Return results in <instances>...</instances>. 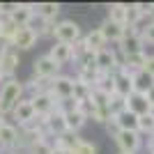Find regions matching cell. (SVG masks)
Instances as JSON below:
<instances>
[{
	"instance_id": "6da1fadb",
	"label": "cell",
	"mask_w": 154,
	"mask_h": 154,
	"mask_svg": "<svg viewBox=\"0 0 154 154\" xmlns=\"http://www.w3.org/2000/svg\"><path fill=\"white\" fill-rule=\"evenodd\" d=\"M23 90H26V85L19 78H7L0 85V113L2 115H12L16 103L23 99Z\"/></svg>"
},
{
	"instance_id": "7a4b0ae2",
	"label": "cell",
	"mask_w": 154,
	"mask_h": 154,
	"mask_svg": "<svg viewBox=\"0 0 154 154\" xmlns=\"http://www.w3.org/2000/svg\"><path fill=\"white\" fill-rule=\"evenodd\" d=\"M53 37H55V42H60V44H69L74 46L78 42V39H83V35H81V28H78L76 21H58L55 23V28H53Z\"/></svg>"
},
{
	"instance_id": "3957f363",
	"label": "cell",
	"mask_w": 154,
	"mask_h": 154,
	"mask_svg": "<svg viewBox=\"0 0 154 154\" xmlns=\"http://www.w3.org/2000/svg\"><path fill=\"white\" fill-rule=\"evenodd\" d=\"M117 51L122 55H131V53H145V39L136 28H127L124 30L122 42L117 44Z\"/></svg>"
},
{
	"instance_id": "277c9868",
	"label": "cell",
	"mask_w": 154,
	"mask_h": 154,
	"mask_svg": "<svg viewBox=\"0 0 154 154\" xmlns=\"http://www.w3.org/2000/svg\"><path fill=\"white\" fill-rule=\"evenodd\" d=\"M37 39H39V35L32 30L30 26L16 28V32H14L12 39H9V46H12L14 51H28V48H32V46L37 44Z\"/></svg>"
},
{
	"instance_id": "5b68a950",
	"label": "cell",
	"mask_w": 154,
	"mask_h": 154,
	"mask_svg": "<svg viewBox=\"0 0 154 154\" xmlns=\"http://www.w3.org/2000/svg\"><path fill=\"white\" fill-rule=\"evenodd\" d=\"M30 101H32V108H35L37 117H48L51 113H55V110H58V99H55L51 92H39V94H32Z\"/></svg>"
},
{
	"instance_id": "8992f818",
	"label": "cell",
	"mask_w": 154,
	"mask_h": 154,
	"mask_svg": "<svg viewBox=\"0 0 154 154\" xmlns=\"http://www.w3.org/2000/svg\"><path fill=\"white\" fill-rule=\"evenodd\" d=\"M60 64H55L48 55H39L35 62H32V74L35 78H44V81H53V78L60 74Z\"/></svg>"
},
{
	"instance_id": "52a82bcc",
	"label": "cell",
	"mask_w": 154,
	"mask_h": 154,
	"mask_svg": "<svg viewBox=\"0 0 154 154\" xmlns=\"http://www.w3.org/2000/svg\"><path fill=\"white\" fill-rule=\"evenodd\" d=\"M51 94L55 97L58 101L74 99V78L64 76V74H58V76L51 81Z\"/></svg>"
},
{
	"instance_id": "ba28073f",
	"label": "cell",
	"mask_w": 154,
	"mask_h": 154,
	"mask_svg": "<svg viewBox=\"0 0 154 154\" xmlns=\"http://www.w3.org/2000/svg\"><path fill=\"white\" fill-rule=\"evenodd\" d=\"M115 143L120 147V152H129V154H136L143 147V138L138 131H120L115 136Z\"/></svg>"
},
{
	"instance_id": "9c48e42d",
	"label": "cell",
	"mask_w": 154,
	"mask_h": 154,
	"mask_svg": "<svg viewBox=\"0 0 154 154\" xmlns=\"http://www.w3.org/2000/svg\"><path fill=\"white\" fill-rule=\"evenodd\" d=\"M113 78H115V94L124 97V99L134 94V74H129L127 69H117Z\"/></svg>"
},
{
	"instance_id": "30bf717a",
	"label": "cell",
	"mask_w": 154,
	"mask_h": 154,
	"mask_svg": "<svg viewBox=\"0 0 154 154\" xmlns=\"http://www.w3.org/2000/svg\"><path fill=\"white\" fill-rule=\"evenodd\" d=\"M44 129H46V136H51V138H58L60 134H64V131H67L64 113L55 110V113H51L48 117H44Z\"/></svg>"
},
{
	"instance_id": "8fae6325",
	"label": "cell",
	"mask_w": 154,
	"mask_h": 154,
	"mask_svg": "<svg viewBox=\"0 0 154 154\" xmlns=\"http://www.w3.org/2000/svg\"><path fill=\"white\" fill-rule=\"evenodd\" d=\"M32 16H35V5H30V2H19V7H16L12 12V16H7V19L14 23V28H26Z\"/></svg>"
},
{
	"instance_id": "7c38bea8",
	"label": "cell",
	"mask_w": 154,
	"mask_h": 154,
	"mask_svg": "<svg viewBox=\"0 0 154 154\" xmlns=\"http://www.w3.org/2000/svg\"><path fill=\"white\" fill-rule=\"evenodd\" d=\"M12 117L19 122V127L32 122V120L37 117V113H35V108H32V101H30V99H21V101L16 103V108L12 110Z\"/></svg>"
},
{
	"instance_id": "4fadbf2b",
	"label": "cell",
	"mask_w": 154,
	"mask_h": 154,
	"mask_svg": "<svg viewBox=\"0 0 154 154\" xmlns=\"http://www.w3.org/2000/svg\"><path fill=\"white\" fill-rule=\"evenodd\" d=\"M19 64H21L19 51H14L12 46L0 55V71H2V76H5V78H12V74L19 69Z\"/></svg>"
},
{
	"instance_id": "5bb4252c",
	"label": "cell",
	"mask_w": 154,
	"mask_h": 154,
	"mask_svg": "<svg viewBox=\"0 0 154 154\" xmlns=\"http://www.w3.org/2000/svg\"><path fill=\"white\" fill-rule=\"evenodd\" d=\"M127 108L131 110V113H136L138 117L147 115V113H154V108L147 101V94H140V92H134V94L127 99Z\"/></svg>"
},
{
	"instance_id": "9a60e30c",
	"label": "cell",
	"mask_w": 154,
	"mask_h": 154,
	"mask_svg": "<svg viewBox=\"0 0 154 154\" xmlns=\"http://www.w3.org/2000/svg\"><path fill=\"white\" fill-rule=\"evenodd\" d=\"M99 30H101L103 39H106V44H120L127 28H124V26H117V23H113V21L106 19L101 26H99Z\"/></svg>"
},
{
	"instance_id": "2e32d148",
	"label": "cell",
	"mask_w": 154,
	"mask_h": 154,
	"mask_svg": "<svg viewBox=\"0 0 154 154\" xmlns=\"http://www.w3.org/2000/svg\"><path fill=\"white\" fill-rule=\"evenodd\" d=\"M46 55H48L55 64H60V67H64L67 62H71V60H74V55H71V46H69V44H60V42H55V44L51 46V51L46 53Z\"/></svg>"
},
{
	"instance_id": "e0dca14e",
	"label": "cell",
	"mask_w": 154,
	"mask_h": 154,
	"mask_svg": "<svg viewBox=\"0 0 154 154\" xmlns=\"http://www.w3.org/2000/svg\"><path fill=\"white\" fill-rule=\"evenodd\" d=\"M19 127L12 122H7L0 127V147H14V145H19Z\"/></svg>"
},
{
	"instance_id": "ac0fdd59",
	"label": "cell",
	"mask_w": 154,
	"mask_h": 154,
	"mask_svg": "<svg viewBox=\"0 0 154 154\" xmlns=\"http://www.w3.org/2000/svg\"><path fill=\"white\" fill-rule=\"evenodd\" d=\"M115 122H117V127H120V131H138L140 117L127 108V110H122L120 115H115Z\"/></svg>"
},
{
	"instance_id": "d6986e66",
	"label": "cell",
	"mask_w": 154,
	"mask_h": 154,
	"mask_svg": "<svg viewBox=\"0 0 154 154\" xmlns=\"http://www.w3.org/2000/svg\"><path fill=\"white\" fill-rule=\"evenodd\" d=\"M145 62H147V53H131V55H124L122 69H127L129 74H138L145 69Z\"/></svg>"
},
{
	"instance_id": "ffe728a7",
	"label": "cell",
	"mask_w": 154,
	"mask_h": 154,
	"mask_svg": "<svg viewBox=\"0 0 154 154\" xmlns=\"http://www.w3.org/2000/svg\"><path fill=\"white\" fill-rule=\"evenodd\" d=\"M81 140H83V138H78V134H74V131H64V134H60L58 138H55V147L71 154V152H74V147H76Z\"/></svg>"
},
{
	"instance_id": "44dd1931",
	"label": "cell",
	"mask_w": 154,
	"mask_h": 154,
	"mask_svg": "<svg viewBox=\"0 0 154 154\" xmlns=\"http://www.w3.org/2000/svg\"><path fill=\"white\" fill-rule=\"evenodd\" d=\"M60 9L62 7L58 2H39V5H35V14L46 21H53V23H55V16L60 14Z\"/></svg>"
},
{
	"instance_id": "7402d4cb",
	"label": "cell",
	"mask_w": 154,
	"mask_h": 154,
	"mask_svg": "<svg viewBox=\"0 0 154 154\" xmlns=\"http://www.w3.org/2000/svg\"><path fill=\"white\" fill-rule=\"evenodd\" d=\"M108 21L127 28V2H113V5H108Z\"/></svg>"
},
{
	"instance_id": "603a6c76",
	"label": "cell",
	"mask_w": 154,
	"mask_h": 154,
	"mask_svg": "<svg viewBox=\"0 0 154 154\" xmlns=\"http://www.w3.org/2000/svg\"><path fill=\"white\" fill-rule=\"evenodd\" d=\"M83 42H85V46H88V48H90V51H101V48H106V39H103V35H101V30H99V28H94V30H90L88 32V35H85L83 37Z\"/></svg>"
},
{
	"instance_id": "cb8c5ba5",
	"label": "cell",
	"mask_w": 154,
	"mask_h": 154,
	"mask_svg": "<svg viewBox=\"0 0 154 154\" xmlns=\"http://www.w3.org/2000/svg\"><path fill=\"white\" fill-rule=\"evenodd\" d=\"M64 122H67V131H74V134H78L81 129L85 127V122H88V117L81 113V110H71V113H67L64 115Z\"/></svg>"
},
{
	"instance_id": "d4e9b609",
	"label": "cell",
	"mask_w": 154,
	"mask_h": 154,
	"mask_svg": "<svg viewBox=\"0 0 154 154\" xmlns=\"http://www.w3.org/2000/svg\"><path fill=\"white\" fill-rule=\"evenodd\" d=\"M154 88V78L145 71H138L134 74V92H140V94H147L149 90Z\"/></svg>"
},
{
	"instance_id": "484cf974",
	"label": "cell",
	"mask_w": 154,
	"mask_h": 154,
	"mask_svg": "<svg viewBox=\"0 0 154 154\" xmlns=\"http://www.w3.org/2000/svg\"><path fill=\"white\" fill-rule=\"evenodd\" d=\"M53 149H55V140H51V136H46L32 143L28 147V154H53Z\"/></svg>"
},
{
	"instance_id": "4316f807",
	"label": "cell",
	"mask_w": 154,
	"mask_h": 154,
	"mask_svg": "<svg viewBox=\"0 0 154 154\" xmlns=\"http://www.w3.org/2000/svg\"><path fill=\"white\" fill-rule=\"evenodd\" d=\"M94 90H101V92H106V94H113V92H115V78H113V74L99 71V74H97V81H94Z\"/></svg>"
},
{
	"instance_id": "83f0119b",
	"label": "cell",
	"mask_w": 154,
	"mask_h": 154,
	"mask_svg": "<svg viewBox=\"0 0 154 154\" xmlns=\"http://www.w3.org/2000/svg\"><path fill=\"white\" fill-rule=\"evenodd\" d=\"M145 19V14L140 12V7H138V2H131V5H127V28H136L138 30V26H140V21Z\"/></svg>"
},
{
	"instance_id": "f1b7e54d",
	"label": "cell",
	"mask_w": 154,
	"mask_h": 154,
	"mask_svg": "<svg viewBox=\"0 0 154 154\" xmlns=\"http://www.w3.org/2000/svg\"><path fill=\"white\" fill-rule=\"evenodd\" d=\"M108 110H110V115H113V117L120 115L122 110H127V99L113 92V94H110V99H108Z\"/></svg>"
},
{
	"instance_id": "f546056e",
	"label": "cell",
	"mask_w": 154,
	"mask_h": 154,
	"mask_svg": "<svg viewBox=\"0 0 154 154\" xmlns=\"http://www.w3.org/2000/svg\"><path fill=\"white\" fill-rule=\"evenodd\" d=\"M92 94V88L88 83H81L78 78H74V99L76 101H85V99H90Z\"/></svg>"
},
{
	"instance_id": "4dcf8cb0",
	"label": "cell",
	"mask_w": 154,
	"mask_h": 154,
	"mask_svg": "<svg viewBox=\"0 0 154 154\" xmlns=\"http://www.w3.org/2000/svg\"><path fill=\"white\" fill-rule=\"evenodd\" d=\"M138 134H145L149 138V136H154V113H147V115L140 117V124H138Z\"/></svg>"
},
{
	"instance_id": "1f68e13d",
	"label": "cell",
	"mask_w": 154,
	"mask_h": 154,
	"mask_svg": "<svg viewBox=\"0 0 154 154\" xmlns=\"http://www.w3.org/2000/svg\"><path fill=\"white\" fill-rule=\"evenodd\" d=\"M71 154H97V147L92 145L90 140H81L76 147H74V152H71Z\"/></svg>"
},
{
	"instance_id": "d6a6232c",
	"label": "cell",
	"mask_w": 154,
	"mask_h": 154,
	"mask_svg": "<svg viewBox=\"0 0 154 154\" xmlns=\"http://www.w3.org/2000/svg\"><path fill=\"white\" fill-rule=\"evenodd\" d=\"M85 51H88V46H85V42H83V39H78L76 44L71 46V55H74V62H78V60L83 58V53H85Z\"/></svg>"
},
{
	"instance_id": "836d02e7",
	"label": "cell",
	"mask_w": 154,
	"mask_h": 154,
	"mask_svg": "<svg viewBox=\"0 0 154 154\" xmlns=\"http://www.w3.org/2000/svg\"><path fill=\"white\" fill-rule=\"evenodd\" d=\"M78 110L83 113L88 120H92V115H94V103L90 101V99H85V101H78Z\"/></svg>"
},
{
	"instance_id": "e575fe53",
	"label": "cell",
	"mask_w": 154,
	"mask_h": 154,
	"mask_svg": "<svg viewBox=\"0 0 154 154\" xmlns=\"http://www.w3.org/2000/svg\"><path fill=\"white\" fill-rule=\"evenodd\" d=\"M140 35H143V39H145V44H154V21L143 28Z\"/></svg>"
},
{
	"instance_id": "d590c367",
	"label": "cell",
	"mask_w": 154,
	"mask_h": 154,
	"mask_svg": "<svg viewBox=\"0 0 154 154\" xmlns=\"http://www.w3.org/2000/svg\"><path fill=\"white\" fill-rule=\"evenodd\" d=\"M0 154H28V147L14 145V147H0Z\"/></svg>"
},
{
	"instance_id": "8d00e7d4",
	"label": "cell",
	"mask_w": 154,
	"mask_h": 154,
	"mask_svg": "<svg viewBox=\"0 0 154 154\" xmlns=\"http://www.w3.org/2000/svg\"><path fill=\"white\" fill-rule=\"evenodd\" d=\"M103 127H106V131H108V136H110V138H115V136L120 134V127H117V122H115V117H113V120H110V122H106V124H103Z\"/></svg>"
},
{
	"instance_id": "74e56055",
	"label": "cell",
	"mask_w": 154,
	"mask_h": 154,
	"mask_svg": "<svg viewBox=\"0 0 154 154\" xmlns=\"http://www.w3.org/2000/svg\"><path fill=\"white\" fill-rule=\"evenodd\" d=\"M143 71L154 78V55H147V62H145V69H143Z\"/></svg>"
},
{
	"instance_id": "f35d334b",
	"label": "cell",
	"mask_w": 154,
	"mask_h": 154,
	"mask_svg": "<svg viewBox=\"0 0 154 154\" xmlns=\"http://www.w3.org/2000/svg\"><path fill=\"white\" fill-rule=\"evenodd\" d=\"M147 152L154 154V136H149V138H147Z\"/></svg>"
},
{
	"instance_id": "ab89813d",
	"label": "cell",
	"mask_w": 154,
	"mask_h": 154,
	"mask_svg": "<svg viewBox=\"0 0 154 154\" xmlns=\"http://www.w3.org/2000/svg\"><path fill=\"white\" fill-rule=\"evenodd\" d=\"M147 101H149V106L154 108V88H152V90L147 92Z\"/></svg>"
},
{
	"instance_id": "60d3db41",
	"label": "cell",
	"mask_w": 154,
	"mask_h": 154,
	"mask_svg": "<svg viewBox=\"0 0 154 154\" xmlns=\"http://www.w3.org/2000/svg\"><path fill=\"white\" fill-rule=\"evenodd\" d=\"M7 48H9V46H7V44H5V42H0V55H2V53H5V51H7Z\"/></svg>"
},
{
	"instance_id": "b9f144b4",
	"label": "cell",
	"mask_w": 154,
	"mask_h": 154,
	"mask_svg": "<svg viewBox=\"0 0 154 154\" xmlns=\"http://www.w3.org/2000/svg\"><path fill=\"white\" fill-rule=\"evenodd\" d=\"M2 124H7V115H2V113H0V127H2Z\"/></svg>"
},
{
	"instance_id": "7bdbcfd3",
	"label": "cell",
	"mask_w": 154,
	"mask_h": 154,
	"mask_svg": "<svg viewBox=\"0 0 154 154\" xmlns=\"http://www.w3.org/2000/svg\"><path fill=\"white\" fill-rule=\"evenodd\" d=\"M53 154H69V152H64V149H58V147H55V149H53Z\"/></svg>"
},
{
	"instance_id": "ee69618b",
	"label": "cell",
	"mask_w": 154,
	"mask_h": 154,
	"mask_svg": "<svg viewBox=\"0 0 154 154\" xmlns=\"http://www.w3.org/2000/svg\"><path fill=\"white\" fill-rule=\"evenodd\" d=\"M2 81H7V78H5V76H2V71H0V83H2Z\"/></svg>"
},
{
	"instance_id": "f6af8a7d",
	"label": "cell",
	"mask_w": 154,
	"mask_h": 154,
	"mask_svg": "<svg viewBox=\"0 0 154 154\" xmlns=\"http://www.w3.org/2000/svg\"><path fill=\"white\" fill-rule=\"evenodd\" d=\"M117 154H129V152H117Z\"/></svg>"
}]
</instances>
